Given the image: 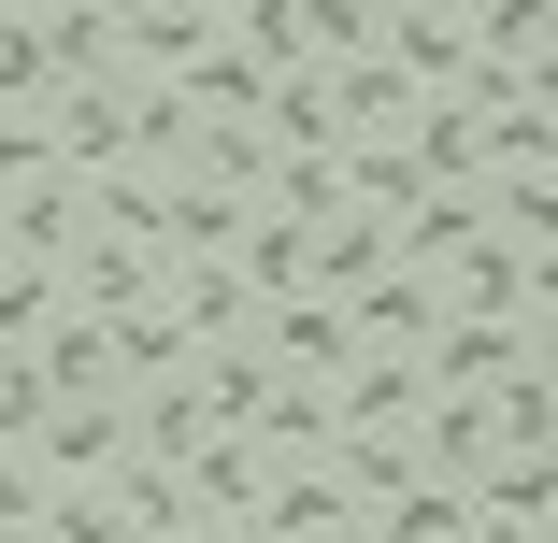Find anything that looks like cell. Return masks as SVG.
Listing matches in <instances>:
<instances>
[{
	"instance_id": "cell-1",
	"label": "cell",
	"mask_w": 558,
	"mask_h": 543,
	"mask_svg": "<svg viewBox=\"0 0 558 543\" xmlns=\"http://www.w3.org/2000/svg\"><path fill=\"white\" fill-rule=\"evenodd\" d=\"M429 300H444V314H501V330H544V344H558V258L515 244V230H473L459 258L429 272Z\"/></svg>"
},
{
	"instance_id": "cell-2",
	"label": "cell",
	"mask_w": 558,
	"mask_h": 543,
	"mask_svg": "<svg viewBox=\"0 0 558 543\" xmlns=\"http://www.w3.org/2000/svg\"><path fill=\"white\" fill-rule=\"evenodd\" d=\"M230 44H244L258 72H344V58L373 44V0H244Z\"/></svg>"
},
{
	"instance_id": "cell-3",
	"label": "cell",
	"mask_w": 558,
	"mask_h": 543,
	"mask_svg": "<svg viewBox=\"0 0 558 543\" xmlns=\"http://www.w3.org/2000/svg\"><path fill=\"white\" fill-rule=\"evenodd\" d=\"M530 358H558V344H544V330H501V314H429L415 386H429V400H487V386L530 372Z\"/></svg>"
},
{
	"instance_id": "cell-4",
	"label": "cell",
	"mask_w": 558,
	"mask_h": 543,
	"mask_svg": "<svg viewBox=\"0 0 558 543\" xmlns=\"http://www.w3.org/2000/svg\"><path fill=\"white\" fill-rule=\"evenodd\" d=\"M44 129H58V172H116V158H144V86L130 72H86V86L44 100Z\"/></svg>"
},
{
	"instance_id": "cell-5",
	"label": "cell",
	"mask_w": 558,
	"mask_h": 543,
	"mask_svg": "<svg viewBox=\"0 0 558 543\" xmlns=\"http://www.w3.org/2000/svg\"><path fill=\"white\" fill-rule=\"evenodd\" d=\"M429 314H444V300H429V272L387 244V258L344 286V344H359V358H415V344H429Z\"/></svg>"
},
{
	"instance_id": "cell-6",
	"label": "cell",
	"mask_w": 558,
	"mask_h": 543,
	"mask_svg": "<svg viewBox=\"0 0 558 543\" xmlns=\"http://www.w3.org/2000/svg\"><path fill=\"white\" fill-rule=\"evenodd\" d=\"M158 300H172V330L215 358V344H244L258 330V286L230 272V258H158Z\"/></svg>"
},
{
	"instance_id": "cell-7",
	"label": "cell",
	"mask_w": 558,
	"mask_h": 543,
	"mask_svg": "<svg viewBox=\"0 0 558 543\" xmlns=\"http://www.w3.org/2000/svg\"><path fill=\"white\" fill-rule=\"evenodd\" d=\"M272 372H301V386H329L359 344H344V300H315V286H287V300H258V330H244Z\"/></svg>"
},
{
	"instance_id": "cell-8",
	"label": "cell",
	"mask_w": 558,
	"mask_h": 543,
	"mask_svg": "<svg viewBox=\"0 0 558 543\" xmlns=\"http://www.w3.org/2000/svg\"><path fill=\"white\" fill-rule=\"evenodd\" d=\"M72 230H86V172H58V158H44V172L0 186V258H44V272H58V258H72Z\"/></svg>"
},
{
	"instance_id": "cell-9",
	"label": "cell",
	"mask_w": 558,
	"mask_h": 543,
	"mask_svg": "<svg viewBox=\"0 0 558 543\" xmlns=\"http://www.w3.org/2000/svg\"><path fill=\"white\" fill-rule=\"evenodd\" d=\"M58 300H72V314H130V300H158V244H130V230H72Z\"/></svg>"
},
{
	"instance_id": "cell-10",
	"label": "cell",
	"mask_w": 558,
	"mask_h": 543,
	"mask_svg": "<svg viewBox=\"0 0 558 543\" xmlns=\"http://www.w3.org/2000/svg\"><path fill=\"white\" fill-rule=\"evenodd\" d=\"M172 486H186V529H215V515H258V486H272V458L244 444V429H201V444L172 458Z\"/></svg>"
},
{
	"instance_id": "cell-11",
	"label": "cell",
	"mask_w": 558,
	"mask_h": 543,
	"mask_svg": "<svg viewBox=\"0 0 558 543\" xmlns=\"http://www.w3.org/2000/svg\"><path fill=\"white\" fill-rule=\"evenodd\" d=\"M459 44H473L487 72H515V86H544V72H558V0H473Z\"/></svg>"
},
{
	"instance_id": "cell-12",
	"label": "cell",
	"mask_w": 558,
	"mask_h": 543,
	"mask_svg": "<svg viewBox=\"0 0 558 543\" xmlns=\"http://www.w3.org/2000/svg\"><path fill=\"white\" fill-rule=\"evenodd\" d=\"M29 458H44L58 486H86V472H116V458H130V415H116V400H44Z\"/></svg>"
},
{
	"instance_id": "cell-13",
	"label": "cell",
	"mask_w": 558,
	"mask_h": 543,
	"mask_svg": "<svg viewBox=\"0 0 558 543\" xmlns=\"http://www.w3.org/2000/svg\"><path fill=\"white\" fill-rule=\"evenodd\" d=\"M315 86H329V129H344V144H387V129L415 115V86H401V58H387V44H359L344 72H315Z\"/></svg>"
},
{
	"instance_id": "cell-14",
	"label": "cell",
	"mask_w": 558,
	"mask_h": 543,
	"mask_svg": "<svg viewBox=\"0 0 558 543\" xmlns=\"http://www.w3.org/2000/svg\"><path fill=\"white\" fill-rule=\"evenodd\" d=\"M230 272H244L258 300L315 286V214H272V200H244V230H230Z\"/></svg>"
},
{
	"instance_id": "cell-15",
	"label": "cell",
	"mask_w": 558,
	"mask_h": 543,
	"mask_svg": "<svg viewBox=\"0 0 558 543\" xmlns=\"http://www.w3.org/2000/svg\"><path fill=\"white\" fill-rule=\"evenodd\" d=\"M116 415H130V458H186L201 429H215V400H201V358H186V372H158V386H116Z\"/></svg>"
},
{
	"instance_id": "cell-16",
	"label": "cell",
	"mask_w": 558,
	"mask_h": 543,
	"mask_svg": "<svg viewBox=\"0 0 558 543\" xmlns=\"http://www.w3.org/2000/svg\"><path fill=\"white\" fill-rule=\"evenodd\" d=\"M258 86H272V72H258V58H244L230 29H215V44H201V58L172 72V100H186V129H244V115H258Z\"/></svg>"
},
{
	"instance_id": "cell-17",
	"label": "cell",
	"mask_w": 558,
	"mask_h": 543,
	"mask_svg": "<svg viewBox=\"0 0 558 543\" xmlns=\"http://www.w3.org/2000/svg\"><path fill=\"white\" fill-rule=\"evenodd\" d=\"M201 44H215V15H186V0H144V15H116V72H130V86H172Z\"/></svg>"
},
{
	"instance_id": "cell-18",
	"label": "cell",
	"mask_w": 558,
	"mask_h": 543,
	"mask_svg": "<svg viewBox=\"0 0 558 543\" xmlns=\"http://www.w3.org/2000/svg\"><path fill=\"white\" fill-rule=\"evenodd\" d=\"M258 529H272V543H315V529H359V501L329 486V458H272V486H258Z\"/></svg>"
},
{
	"instance_id": "cell-19",
	"label": "cell",
	"mask_w": 558,
	"mask_h": 543,
	"mask_svg": "<svg viewBox=\"0 0 558 543\" xmlns=\"http://www.w3.org/2000/svg\"><path fill=\"white\" fill-rule=\"evenodd\" d=\"M401 444H415V472H429V486H473V472L501 458V444H487V400H415Z\"/></svg>"
},
{
	"instance_id": "cell-20",
	"label": "cell",
	"mask_w": 558,
	"mask_h": 543,
	"mask_svg": "<svg viewBox=\"0 0 558 543\" xmlns=\"http://www.w3.org/2000/svg\"><path fill=\"white\" fill-rule=\"evenodd\" d=\"M387 144L415 158V186H473V100H459V86H429V100H415V115H401Z\"/></svg>"
},
{
	"instance_id": "cell-21",
	"label": "cell",
	"mask_w": 558,
	"mask_h": 543,
	"mask_svg": "<svg viewBox=\"0 0 558 543\" xmlns=\"http://www.w3.org/2000/svg\"><path fill=\"white\" fill-rule=\"evenodd\" d=\"M29 372H44L58 400H116V330H100V314H72V300H58V330L29 344Z\"/></svg>"
},
{
	"instance_id": "cell-22",
	"label": "cell",
	"mask_w": 558,
	"mask_h": 543,
	"mask_svg": "<svg viewBox=\"0 0 558 543\" xmlns=\"http://www.w3.org/2000/svg\"><path fill=\"white\" fill-rule=\"evenodd\" d=\"M373 44L401 58V86H415V100L473 72V44H459V15H415V0H387V15H373Z\"/></svg>"
},
{
	"instance_id": "cell-23",
	"label": "cell",
	"mask_w": 558,
	"mask_h": 543,
	"mask_svg": "<svg viewBox=\"0 0 558 543\" xmlns=\"http://www.w3.org/2000/svg\"><path fill=\"white\" fill-rule=\"evenodd\" d=\"M415 358H344L329 372V429H415Z\"/></svg>"
},
{
	"instance_id": "cell-24",
	"label": "cell",
	"mask_w": 558,
	"mask_h": 543,
	"mask_svg": "<svg viewBox=\"0 0 558 543\" xmlns=\"http://www.w3.org/2000/svg\"><path fill=\"white\" fill-rule=\"evenodd\" d=\"M244 444H258V458H329V386L272 372V386H258V415H244Z\"/></svg>"
},
{
	"instance_id": "cell-25",
	"label": "cell",
	"mask_w": 558,
	"mask_h": 543,
	"mask_svg": "<svg viewBox=\"0 0 558 543\" xmlns=\"http://www.w3.org/2000/svg\"><path fill=\"white\" fill-rule=\"evenodd\" d=\"M29 543H144V529H130L116 472H86V486H58V472H44V515H29Z\"/></svg>"
},
{
	"instance_id": "cell-26",
	"label": "cell",
	"mask_w": 558,
	"mask_h": 543,
	"mask_svg": "<svg viewBox=\"0 0 558 543\" xmlns=\"http://www.w3.org/2000/svg\"><path fill=\"white\" fill-rule=\"evenodd\" d=\"M100 330H116V386H158V372L201 358V344L172 330V300H130V314H100Z\"/></svg>"
},
{
	"instance_id": "cell-27",
	"label": "cell",
	"mask_w": 558,
	"mask_h": 543,
	"mask_svg": "<svg viewBox=\"0 0 558 543\" xmlns=\"http://www.w3.org/2000/svg\"><path fill=\"white\" fill-rule=\"evenodd\" d=\"M258 200H272V214H344V144H301V158H272V172H258Z\"/></svg>"
},
{
	"instance_id": "cell-28",
	"label": "cell",
	"mask_w": 558,
	"mask_h": 543,
	"mask_svg": "<svg viewBox=\"0 0 558 543\" xmlns=\"http://www.w3.org/2000/svg\"><path fill=\"white\" fill-rule=\"evenodd\" d=\"M58 330V272L44 258H0V344H44Z\"/></svg>"
},
{
	"instance_id": "cell-29",
	"label": "cell",
	"mask_w": 558,
	"mask_h": 543,
	"mask_svg": "<svg viewBox=\"0 0 558 543\" xmlns=\"http://www.w3.org/2000/svg\"><path fill=\"white\" fill-rule=\"evenodd\" d=\"M459 543H558V501H473Z\"/></svg>"
},
{
	"instance_id": "cell-30",
	"label": "cell",
	"mask_w": 558,
	"mask_h": 543,
	"mask_svg": "<svg viewBox=\"0 0 558 543\" xmlns=\"http://www.w3.org/2000/svg\"><path fill=\"white\" fill-rule=\"evenodd\" d=\"M29 515H44V458H29V444H0V529H29Z\"/></svg>"
},
{
	"instance_id": "cell-31",
	"label": "cell",
	"mask_w": 558,
	"mask_h": 543,
	"mask_svg": "<svg viewBox=\"0 0 558 543\" xmlns=\"http://www.w3.org/2000/svg\"><path fill=\"white\" fill-rule=\"evenodd\" d=\"M44 158H58V129H44V115H0V186H15V172H44Z\"/></svg>"
},
{
	"instance_id": "cell-32",
	"label": "cell",
	"mask_w": 558,
	"mask_h": 543,
	"mask_svg": "<svg viewBox=\"0 0 558 543\" xmlns=\"http://www.w3.org/2000/svg\"><path fill=\"white\" fill-rule=\"evenodd\" d=\"M186 543H272V529H258V515H215V529H186Z\"/></svg>"
},
{
	"instance_id": "cell-33",
	"label": "cell",
	"mask_w": 558,
	"mask_h": 543,
	"mask_svg": "<svg viewBox=\"0 0 558 543\" xmlns=\"http://www.w3.org/2000/svg\"><path fill=\"white\" fill-rule=\"evenodd\" d=\"M186 15H215V29H230V15H244V0H186Z\"/></svg>"
},
{
	"instance_id": "cell-34",
	"label": "cell",
	"mask_w": 558,
	"mask_h": 543,
	"mask_svg": "<svg viewBox=\"0 0 558 543\" xmlns=\"http://www.w3.org/2000/svg\"><path fill=\"white\" fill-rule=\"evenodd\" d=\"M415 15H473V0H415Z\"/></svg>"
},
{
	"instance_id": "cell-35",
	"label": "cell",
	"mask_w": 558,
	"mask_h": 543,
	"mask_svg": "<svg viewBox=\"0 0 558 543\" xmlns=\"http://www.w3.org/2000/svg\"><path fill=\"white\" fill-rule=\"evenodd\" d=\"M0 15H58V0H0Z\"/></svg>"
},
{
	"instance_id": "cell-36",
	"label": "cell",
	"mask_w": 558,
	"mask_h": 543,
	"mask_svg": "<svg viewBox=\"0 0 558 543\" xmlns=\"http://www.w3.org/2000/svg\"><path fill=\"white\" fill-rule=\"evenodd\" d=\"M86 15H144V0H86Z\"/></svg>"
},
{
	"instance_id": "cell-37",
	"label": "cell",
	"mask_w": 558,
	"mask_h": 543,
	"mask_svg": "<svg viewBox=\"0 0 558 543\" xmlns=\"http://www.w3.org/2000/svg\"><path fill=\"white\" fill-rule=\"evenodd\" d=\"M315 543H359V529H315Z\"/></svg>"
},
{
	"instance_id": "cell-38",
	"label": "cell",
	"mask_w": 558,
	"mask_h": 543,
	"mask_svg": "<svg viewBox=\"0 0 558 543\" xmlns=\"http://www.w3.org/2000/svg\"><path fill=\"white\" fill-rule=\"evenodd\" d=\"M0 543H29V529H0Z\"/></svg>"
},
{
	"instance_id": "cell-39",
	"label": "cell",
	"mask_w": 558,
	"mask_h": 543,
	"mask_svg": "<svg viewBox=\"0 0 558 543\" xmlns=\"http://www.w3.org/2000/svg\"><path fill=\"white\" fill-rule=\"evenodd\" d=\"M373 15H387V0H373Z\"/></svg>"
}]
</instances>
